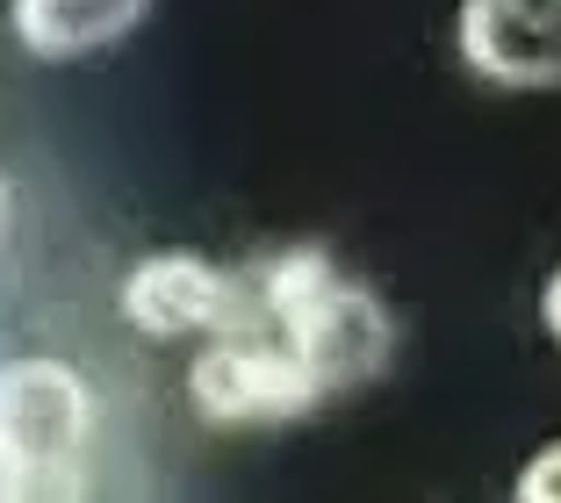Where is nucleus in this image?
<instances>
[{
	"instance_id": "f257e3e1",
	"label": "nucleus",
	"mask_w": 561,
	"mask_h": 503,
	"mask_svg": "<svg viewBox=\"0 0 561 503\" xmlns=\"http://www.w3.org/2000/svg\"><path fill=\"white\" fill-rule=\"evenodd\" d=\"M238 324L280 331L296 345V359L310 367V381L324 396H346L360 381H375L397 353V324L389 309L331 266V252L296 244V252H266L252 274H238Z\"/></svg>"
},
{
	"instance_id": "f03ea898",
	"label": "nucleus",
	"mask_w": 561,
	"mask_h": 503,
	"mask_svg": "<svg viewBox=\"0 0 561 503\" xmlns=\"http://www.w3.org/2000/svg\"><path fill=\"white\" fill-rule=\"evenodd\" d=\"M187 403L209 424H288L324 403V389L310 381V367L280 331L238 324L187 367Z\"/></svg>"
},
{
	"instance_id": "7ed1b4c3",
	"label": "nucleus",
	"mask_w": 561,
	"mask_h": 503,
	"mask_svg": "<svg viewBox=\"0 0 561 503\" xmlns=\"http://www.w3.org/2000/svg\"><path fill=\"white\" fill-rule=\"evenodd\" d=\"M454 44L490 87H561V0H461Z\"/></svg>"
},
{
	"instance_id": "20e7f679",
	"label": "nucleus",
	"mask_w": 561,
	"mask_h": 503,
	"mask_svg": "<svg viewBox=\"0 0 561 503\" xmlns=\"http://www.w3.org/2000/svg\"><path fill=\"white\" fill-rule=\"evenodd\" d=\"M87 438V389L58 359H15L0 367V454L22 468L72 460Z\"/></svg>"
},
{
	"instance_id": "39448f33",
	"label": "nucleus",
	"mask_w": 561,
	"mask_h": 503,
	"mask_svg": "<svg viewBox=\"0 0 561 503\" xmlns=\"http://www.w3.org/2000/svg\"><path fill=\"white\" fill-rule=\"evenodd\" d=\"M123 317L145 339H187V331H231L238 274L209 266L202 252H151L123 281Z\"/></svg>"
},
{
	"instance_id": "423d86ee",
	"label": "nucleus",
	"mask_w": 561,
	"mask_h": 503,
	"mask_svg": "<svg viewBox=\"0 0 561 503\" xmlns=\"http://www.w3.org/2000/svg\"><path fill=\"white\" fill-rule=\"evenodd\" d=\"M151 0H15V36L36 58H87L145 22Z\"/></svg>"
},
{
	"instance_id": "0eeeda50",
	"label": "nucleus",
	"mask_w": 561,
	"mask_h": 503,
	"mask_svg": "<svg viewBox=\"0 0 561 503\" xmlns=\"http://www.w3.org/2000/svg\"><path fill=\"white\" fill-rule=\"evenodd\" d=\"M15 503H87V489L72 475V460H50V468H22Z\"/></svg>"
},
{
	"instance_id": "6e6552de",
	"label": "nucleus",
	"mask_w": 561,
	"mask_h": 503,
	"mask_svg": "<svg viewBox=\"0 0 561 503\" xmlns=\"http://www.w3.org/2000/svg\"><path fill=\"white\" fill-rule=\"evenodd\" d=\"M512 503H561V438H554V446H540V454L526 460Z\"/></svg>"
},
{
	"instance_id": "1a4fd4ad",
	"label": "nucleus",
	"mask_w": 561,
	"mask_h": 503,
	"mask_svg": "<svg viewBox=\"0 0 561 503\" xmlns=\"http://www.w3.org/2000/svg\"><path fill=\"white\" fill-rule=\"evenodd\" d=\"M540 324H547V339L561 345V266L547 274V288H540Z\"/></svg>"
},
{
	"instance_id": "9d476101",
	"label": "nucleus",
	"mask_w": 561,
	"mask_h": 503,
	"mask_svg": "<svg viewBox=\"0 0 561 503\" xmlns=\"http://www.w3.org/2000/svg\"><path fill=\"white\" fill-rule=\"evenodd\" d=\"M15 482H22V460L0 454V503H15Z\"/></svg>"
},
{
	"instance_id": "9b49d317",
	"label": "nucleus",
	"mask_w": 561,
	"mask_h": 503,
	"mask_svg": "<svg viewBox=\"0 0 561 503\" xmlns=\"http://www.w3.org/2000/svg\"><path fill=\"white\" fill-rule=\"evenodd\" d=\"M0 238H8V180H0Z\"/></svg>"
}]
</instances>
